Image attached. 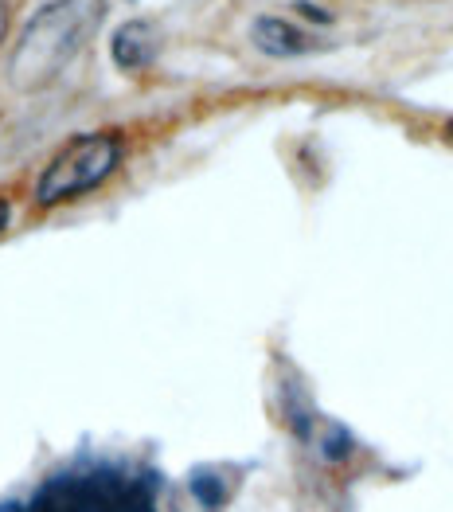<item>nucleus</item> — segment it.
Instances as JSON below:
<instances>
[{
  "instance_id": "1",
  "label": "nucleus",
  "mask_w": 453,
  "mask_h": 512,
  "mask_svg": "<svg viewBox=\"0 0 453 512\" xmlns=\"http://www.w3.org/2000/svg\"><path fill=\"white\" fill-rule=\"evenodd\" d=\"M106 20V0H47L24 24L20 43L8 63V79L16 90H43L55 83L67 63L94 40Z\"/></svg>"
},
{
  "instance_id": "2",
  "label": "nucleus",
  "mask_w": 453,
  "mask_h": 512,
  "mask_svg": "<svg viewBox=\"0 0 453 512\" xmlns=\"http://www.w3.org/2000/svg\"><path fill=\"white\" fill-rule=\"evenodd\" d=\"M122 165V137L118 133H79L71 137L40 172L36 180V204L59 208L71 204L98 184H106Z\"/></svg>"
},
{
  "instance_id": "3",
  "label": "nucleus",
  "mask_w": 453,
  "mask_h": 512,
  "mask_svg": "<svg viewBox=\"0 0 453 512\" xmlns=\"http://www.w3.org/2000/svg\"><path fill=\"white\" fill-rule=\"evenodd\" d=\"M125 489L110 477H55L28 512H122Z\"/></svg>"
},
{
  "instance_id": "4",
  "label": "nucleus",
  "mask_w": 453,
  "mask_h": 512,
  "mask_svg": "<svg viewBox=\"0 0 453 512\" xmlns=\"http://www.w3.org/2000/svg\"><path fill=\"white\" fill-rule=\"evenodd\" d=\"M161 51V32L157 24L149 20H129L114 32V43H110V55L122 71H145Z\"/></svg>"
},
{
  "instance_id": "5",
  "label": "nucleus",
  "mask_w": 453,
  "mask_h": 512,
  "mask_svg": "<svg viewBox=\"0 0 453 512\" xmlns=\"http://www.w3.org/2000/svg\"><path fill=\"white\" fill-rule=\"evenodd\" d=\"M250 40L258 43V51H266L274 59H297V55L317 47L313 36H305L297 24H289L282 16H258L250 24Z\"/></svg>"
},
{
  "instance_id": "6",
  "label": "nucleus",
  "mask_w": 453,
  "mask_h": 512,
  "mask_svg": "<svg viewBox=\"0 0 453 512\" xmlns=\"http://www.w3.org/2000/svg\"><path fill=\"white\" fill-rule=\"evenodd\" d=\"M122 512H153V497H149V489H145V485H129V489H125Z\"/></svg>"
},
{
  "instance_id": "7",
  "label": "nucleus",
  "mask_w": 453,
  "mask_h": 512,
  "mask_svg": "<svg viewBox=\"0 0 453 512\" xmlns=\"http://www.w3.org/2000/svg\"><path fill=\"white\" fill-rule=\"evenodd\" d=\"M4 36H8V4L0 0V43H4Z\"/></svg>"
},
{
  "instance_id": "8",
  "label": "nucleus",
  "mask_w": 453,
  "mask_h": 512,
  "mask_svg": "<svg viewBox=\"0 0 453 512\" xmlns=\"http://www.w3.org/2000/svg\"><path fill=\"white\" fill-rule=\"evenodd\" d=\"M8 215H12V208H8V200H4V196H0V231H4V227H8Z\"/></svg>"
},
{
  "instance_id": "9",
  "label": "nucleus",
  "mask_w": 453,
  "mask_h": 512,
  "mask_svg": "<svg viewBox=\"0 0 453 512\" xmlns=\"http://www.w3.org/2000/svg\"><path fill=\"white\" fill-rule=\"evenodd\" d=\"M0 512H20V509H0Z\"/></svg>"
}]
</instances>
